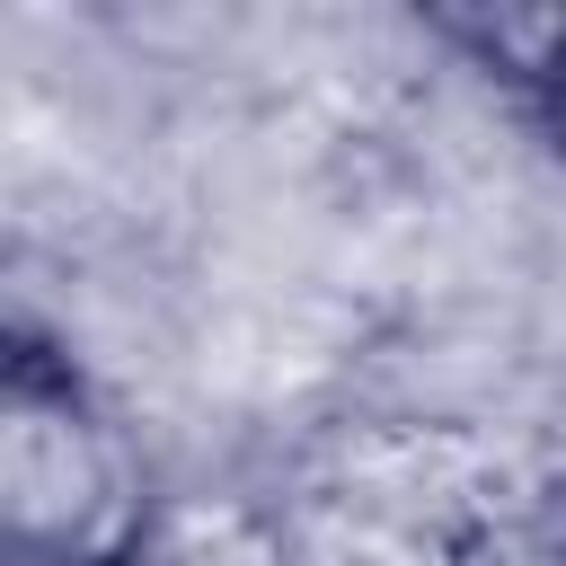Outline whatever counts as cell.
Masks as SVG:
<instances>
[{"label": "cell", "instance_id": "obj_1", "mask_svg": "<svg viewBox=\"0 0 566 566\" xmlns=\"http://www.w3.org/2000/svg\"><path fill=\"white\" fill-rule=\"evenodd\" d=\"M265 566H566V451L451 407H327L239 495Z\"/></svg>", "mask_w": 566, "mask_h": 566}, {"label": "cell", "instance_id": "obj_2", "mask_svg": "<svg viewBox=\"0 0 566 566\" xmlns=\"http://www.w3.org/2000/svg\"><path fill=\"white\" fill-rule=\"evenodd\" d=\"M159 469L88 354L9 310L0 327V566H150Z\"/></svg>", "mask_w": 566, "mask_h": 566}, {"label": "cell", "instance_id": "obj_3", "mask_svg": "<svg viewBox=\"0 0 566 566\" xmlns=\"http://www.w3.org/2000/svg\"><path fill=\"white\" fill-rule=\"evenodd\" d=\"M416 27L566 168V9H416Z\"/></svg>", "mask_w": 566, "mask_h": 566}]
</instances>
